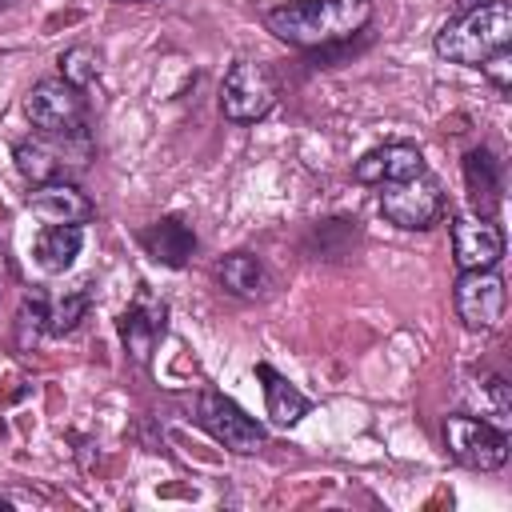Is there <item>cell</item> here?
Returning <instances> with one entry per match:
<instances>
[{"instance_id":"6da1fadb","label":"cell","mask_w":512,"mask_h":512,"mask_svg":"<svg viewBox=\"0 0 512 512\" xmlns=\"http://www.w3.org/2000/svg\"><path fill=\"white\" fill-rule=\"evenodd\" d=\"M372 12V0H288L268 8L264 24L292 48H328L364 32L372 24Z\"/></svg>"},{"instance_id":"7a4b0ae2","label":"cell","mask_w":512,"mask_h":512,"mask_svg":"<svg viewBox=\"0 0 512 512\" xmlns=\"http://www.w3.org/2000/svg\"><path fill=\"white\" fill-rule=\"evenodd\" d=\"M436 56L448 64H464V68H480L488 56L512 48V8L504 0H484L472 4L468 12H460L456 20H448L436 32Z\"/></svg>"},{"instance_id":"3957f363","label":"cell","mask_w":512,"mask_h":512,"mask_svg":"<svg viewBox=\"0 0 512 512\" xmlns=\"http://www.w3.org/2000/svg\"><path fill=\"white\" fill-rule=\"evenodd\" d=\"M280 100V80L264 60H236L220 84V112L232 124L264 120Z\"/></svg>"},{"instance_id":"277c9868","label":"cell","mask_w":512,"mask_h":512,"mask_svg":"<svg viewBox=\"0 0 512 512\" xmlns=\"http://www.w3.org/2000/svg\"><path fill=\"white\" fill-rule=\"evenodd\" d=\"M380 188H384V192H380V212H384V220L396 224V228H404V232H424V228H432V224L444 216V208H448L440 180L428 176V172H416V176H404V180H388V184H380Z\"/></svg>"},{"instance_id":"5b68a950","label":"cell","mask_w":512,"mask_h":512,"mask_svg":"<svg viewBox=\"0 0 512 512\" xmlns=\"http://www.w3.org/2000/svg\"><path fill=\"white\" fill-rule=\"evenodd\" d=\"M24 112L32 120V128H40L44 136H84V96L76 84H68L64 76H48L36 80L24 96Z\"/></svg>"},{"instance_id":"8992f818","label":"cell","mask_w":512,"mask_h":512,"mask_svg":"<svg viewBox=\"0 0 512 512\" xmlns=\"http://www.w3.org/2000/svg\"><path fill=\"white\" fill-rule=\"evenodd\" d=\"M196 424H200L216 444H224V448L236 452V456H252V452H260V448L268 444L264 424L252 420L236 400H228L224 392H212V388H204V392L196 396Z\"/></svg>"},{"instance_id":"52a82bcc","label":"cell","mask_w":512,"mask_h":512,"mask_svg":"<svg viewBox=\"0 0 512 512\" xmlns=\"http://www.w3.org/2000/svg\"><path fill=\"white\" fill-rule=\"evenodd\" d=\"M444 444H448L452 460L472 472H496L508 464V436L480 416H448Z\"/></svg>"},{"instance_id":"ba28073f","label":"cell","mask_w":512,"mask_h":512,"mask_svg":"<svg viewBox=\"0 0 512 512\" xmlns=\"http://www.w3.org/2000/svg\"><path fill=\"white\" fill-rule=\"evenodd\" d=\"M456 316L468 332H492L504 320L508 308V288L500 280L496 268H480V272H460L456 276V292H452Z\"/></svg>"},{"instance_id":"9c48e42d","label":"cell","mask_w":512,"mask_h":512,"mask_svg":"<svg viewBox=\"0 0 512 512\" xmlns=\"http://www.w3.org/2000/svg\"><path fill=\"white\" fill-rule=\"evenodd\" d=\"M72 140L80 136H28L16 144V168L28 184H44V180H68V168H80L88 148L72 152Z\"/></svg>"},{"instance_id":"30bf717a","label":"cell","mask_w":512,"mask_h":512,"mask_svg":"<svg viewBox=\"0 0 512 512\" xmlns=\"http://www.w3.org/2000/svg\"><path fill=\"white\" fill-rule=\"evenodd\" d=\"M452 256L460 272L496 268L504 256V232L492 224V216H456L452 220Z\"/></svg>"},{"instance_id":"8fae6325","label":"cell","mask_w":512,"mask_h":512,"mask_svg":"<svg viewBox=\"0 0 512 512\" xmlns=\"http://www.w3.org/2000/svg\"><path fill=\"white\" fill-rule=\"evenodd\" d=\"M28 208L48 224H88L96 216V204L72 184V180H44L32 184Z\"/></svg>"},{"instance_id":"7c38bea8","label":"cell","mask_w":512,"mask_h":512,"mask_svg":"<svg viewBox=\"0 0 512 512\" xmlns=\"http://www.w3.org/2000/svg\"><path fill=\"white\" fill-rule=\"evenodd\" d=\"M416 172H424V156H420L416 144H404V140H396V144H380V148L364 152V156L352 164L356 184H376V188L388 184V180L416 176Z\"/></svg>"},{"instance_id":"4fadbf2b","label":"cell","mask_w":512,"mask_h":512,"mask_svg":"<svg viewBox=\"0 0 512 512\" xmlns=\"http://www.w3.org/2000/svg\"><path fill=\"white\" fill-rule=\"evenodd\" d=\"M164 304H152V300H136L124 316H120V340L128 348V356L136 364H148L152 360V348L156 340L164 336Z\"/></svg>"},{"instance_id":"5bb4252c","label":"cell","mask_w":512,"mask_h":512,"mask_svg":"<svg viewBox=\"0 0 512 512\" xmlns=\"http://www.w3.org/2000/svg\"><path fill=\"white\" fill-rule=\"evenodd\" d=\"M140 244L148 248L152 260H160V264H168V268H184L188 256L196 252V232H192V224L180 220V216H160V220L140 236Z\"/></svg>"},{"instance_id":"9a60e30c","label":"cell","mask_w":512,"mask_h":512,"mask_svg":"<svg viewBox=\"0 0 512 512\" xmlns=\"http://www.w3.org/2000/svg\"><path fill=\"white\" fill-rule=\"evenodd\" d=\"M464 180H468V200H472L476 216H492L500 208V192H504L500 160L488 148H472L464 156Z\"/></svg>"},{"instance_id":"2e32d148","label":"cell","mask_w":512,"mask_h":512,"mask_svg":"<svg viewBox=\"0 0 512 512\" xmlns=\"http://www.w3.org/2000/svg\"><path fill=\"white\" fill-rule=\"evenodd\" d=\"M80 244H84V224H48L40 236H36V264L44 272H68L80 256Z\"/></svg>"},{"instance_id":"e0dca14e","label":"cell","mask_w":512,"mask_h":512,"mask_svg":"<svg viewBox=\"0 0 512 512\" xmlns=\"http://www.w3.org/2000/svg\"><path fill=\"white\" fill-rule=\"evenodd\" d=\"M256 376L264 380V408L280 428H292L300 416H308V396L296 384H288L272 364H256Z\"/></svg>"},{"instance_id":"ac0fdd59","label":"cell","mask_w":512,"mask_h":512,"mask_svg":"<svg viewBox=\"0 0 512 512\" xmlns=\"http://www.w3.org/2000/svg\"><path fill=\"white\" fill-rule=\"evenodd\" d=\"M216 280H220V288H224L228 296H240V300H256V296H264V288H268V272H264V264H260L252 252H232V256H224V260L216 264Z\"/></svg>"},{"instance_id":"d6986e66","label":"cell","mask_w":512,"mask_h":512,"mask_svg":"<svg viewBox=\"0 0 512 512\" xmlns=\"http://www.w3.org/2000/svg\"><path fill=\"white\" fill-rule=\"evenodd\" d=\"M60 76L84 92V88L100 76V56H96V48H88V44L64 48V52H60Z\"/></svg>"},{"instance_id":"ffe728a7","label":"cell","mask_w":512,"mask_h":512,"mask_svg":"<svg viewBox=\"0 0 512 512\" xmlns=\"http://www.w3.org/2000/svg\"><path fill=\"white\" fill-rule=\"evenodd\" d=\"M40 332H48V304L40 292H32V296H24V304L16 312V344L28 352V348H36Z\"/></svg>"},{"instance_id":"44dd1931","label":"cell","mask_w":512,"mask_h":512,"mask_svg":"<svg viewBox=\"0 0 512 512\" xmlns=\"http://www.w3.org/2000/svg\"><path fill=\"white\" fill-rule=\"evenodd\" d=\"M88 288H76V292H68L64 300H56L52 308H48V332L52 336H64V332H72L80 320H84V312H88Z\"/></svg>"},{"instance_id":"7402d4cb","label":"cell","mask_w":512,"mask_h":512,"mask_svg":"<svg viewBox=\"0 0 512 512\" xmlns=\"http://www.w3.org/2000/svg\"><path fill=\"white\" fill-rule=\"evenodd\" d=\"M480 72L492 80V88H500V92H508L512 88V52L504 48V52H496V56H488L484 64H480Z\"/></svg>"},{"instance_id":"603a6c76","label":"cell","mask_w":512,"mask_h":512,"mask_svg":"<svg viewBox=\"0 0 512 512\" xmlns=\"http://www.w3.org/2000/svg\"><path fill=\"white\" fill-rule=\"evenodd\" d=\"M116 4H148V0H116Z\"/></svg>"},{"instance_id":"cb8c5ba5","label":"cell","mask_w":512,"mask_h":512,"mask_svg":"<svg viewBox=\"0 0 512 512\" xmlns=\"http://www.w3.org/2000/svg\"><path fill=\"white\" fill-rule=\"evenodd\" d=\"M0 508H8V496H0Z\"/></svg>"},{"instance_id":"d4e9b609","label":"cell","mask_w":512,"mask_h":512,"mask_svg":"<svg viewBox=\"0 0 512 512\" xmlns=\"http://www.w3.org/2000/svg\"><path fill=\"white\" fill-rule=\"evenodd\" d=\"M476 4H484V0H476Z\"/></svg>"},{"instance_id":"484cf974","label":"cell","mask_w":512,"mask_h":512,"mask_svg":"<svg viewBox=\"0 0 512 512\" xmlns=\"http://www.w3.org/2000/svg\"><path fill=\"white\" fill-rule=\"evenodd\" d=\"M0 4H4V0H0Z\"/></svg>"}]
</instances>
